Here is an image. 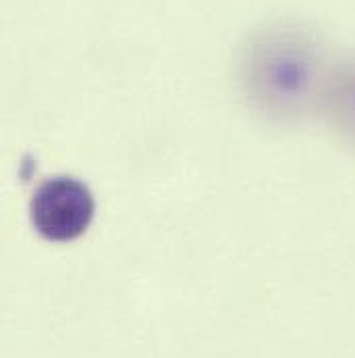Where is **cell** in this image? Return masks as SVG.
<instances>
[{
	"label": "cell",
	"mask_w": 355,
	"mask_h": 358,
	"mask_svg": "<svg viewBox=\"0 0 355 358\" xmlns=\"http://www.w3.org/2000/svg\"><path fill=\"white\" fill-rule=\"evenodd\" d=\"M335 63L316 31L297 23H270L241 48L239 90L266 121L293 125L320 113Z\"/></svg>",
	"instance_id": "cell-1"
},
{
	"label": "cell",
	"mask_w": 355,
	"mask_h": 358,
	"mask_svg": "<svg viewBox=\"0 0 355 358\" xmlns=\"http://www.w3.org/2000/svg\"><path fill=\"white\" fill-rule=\"evenodd\" d=\"M93 213L96 202L88 185L67 176L40 183L29 202L36 231L50 242L77 240L89 227Z\"/></svg>",
	"instance_id": "cell-2"
},
{
	"label": "cell",
	"mask_w": 355,
	"mask_h": 358,
	"mask_svg": "<svg viewBox=\"0 0 355 358\" xmlns=\"http://www.w3.org/2000/svg\"><path fill=\"white\" fill-rule=\"evenodd\" d=\"M318 115L341 142L355 148V52L337 59Z\"/></svg>",
	"instance_id": "cell-3"
}]
</instances>
